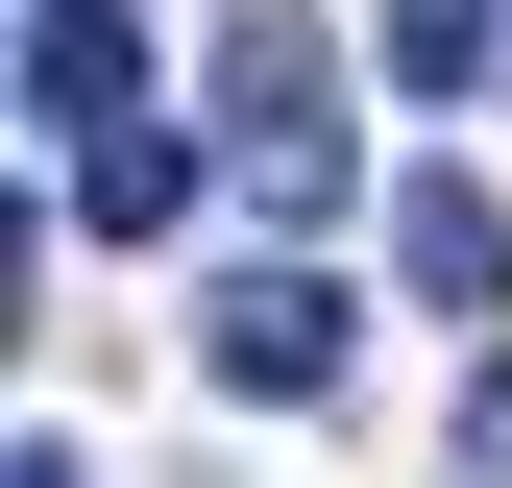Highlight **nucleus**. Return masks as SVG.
I'll return each mask as SVG.
<instances>
[{
	"mask_svg": "<svg viewBox=\"0 0 512 488\" xmlns=\"http://www.w3.org/2000/svg\"><path fill=\"white\" fill-rule=\"evenodd\" d=\"M25 98H49V147L122 122V98H147V25H122V0H25Z\"/></svg>",
	"mask_w": 512,
	"mask_h": 488,
	"instance_id": "5",
	"label": "nucleus"
},
{
	"mask_svg": "<svg viewBox=\"0 0 512 488\" xmlns=\"http://www.w3.org/2000/svg\"><path fill=\"white\" fill-rule=\"evenodd\" d=\"M220 171L269 196L293 244L366 196V147H342V49H317V0H220Z\"/></svg>",
	"mask_w": 512,
	"mask_h": 488,
	"instance_id": "1",
	"label": "nucleus"
},
{
	"mask_svg": "<svg viewBox=\"0 0 512 488\" xmlns=\"http://www.w3.org/2000/svg\"><path fill=\"white\" fill-rule=\"evenodd\" d=\"M391 74H415V98H488V74H512V0H391Z\"/></svg>",
	"mask_w": 512,
	"mask_h": 488,
	"instance_id": "6",
	"label": "nucleus"
},
{
	"mask_svg": "<svg viewBox=\"0 0 512 488\" xmlns=\"http://www.w3.org/2000/svg\"><path fill=\"white\" fill-rule=\"evenodd\" d=\"M342 342H366V318H342V293H317V269H293V244H269V269H244V293H220V318H196V366H220V391H293V415H317V391H342Z\"/></svg>",
	"mask_w": 512,
	"mask_h": 488,
	"instance_id": "2",
	"label": "nucleus"
},
{
	"mask_svg": "<svg viewBox=\"0 0 512 488\" xmlns=\"http://www.w3.org/2000/svg\"><path fill=\"white\" fill-rule=\"evenodd\" d=\"M391 269H415L464 342H512V196H488V171H415V196H391Z\"/></svg>",
	"mask_w": 512,
	"mask_h": 488,
	"instance_id": "3",
	"label": "nucleus"
},
{
	"mask_svg": "<svg viewBox=\"0 0 512 488\" xmlns=\"http://www.w3.org/2000/svg\"><path fill=\"white\" fill-rule=\"evenodd\" d=\"M49 196H74L98 244H147V220H196V122H147V98H122V122H74V147H49Z\"/></svg>",
	"mask_w": 512,
	"mask_h": 488,
	"instance_id": "4",
	"label": "nucleus"
},
{
	"mask_svg": "<svg viewBox=\"0 0 512 488\" xmlns=\"http://www.w3.org/2000/svg\"><path fill=\"white\" fill-rule=\"evenodd\" d=\"M464 464H512V342H464Z\"/></svg>",
	"mask_w": 512,
	"mask_h": 488,
	"instance_id": "7",
	"label": "nucleus"
},
{
	"mask_svg": "<svg viewBox=\"0 0 512 488\" xmlns=\"http://www.w3.org/2000/svg\"><path fill=\"white\" fill-rule=\"evenodd\" d=\"M25 488H98V464H74V440H25Z\"/></svg>",
	"mask_w": 512,
	"mask_h": 488,
	"instance_id": "8",
	"label": "nucleus"
}]
</instances>
